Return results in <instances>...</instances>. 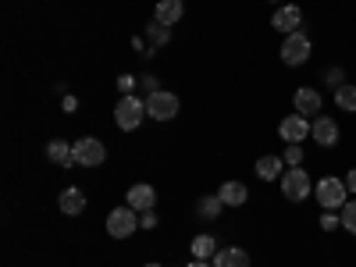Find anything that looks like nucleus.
<instances>
[{"label": "nucleus", "instance_id": "nucleus-27", "mask_svg": "<svg viewBox=\"0 0 356 267\" xmlns=\"http://www.w3.org/2000/svg\"><path fill=\"white\" fill-rule=\"evenodd\" d=\"M324 82H328L332 89H339V86L346 82V72H342V68H328V72H324Z\"/></svg>", "mask_w": 356, "mask_h": 267}, {"label": "nucleus", "instance_id": "nucleus-22", "mask_svg": "<svg viewBox=\"0 0 356 267\" xmlns=\"http://www.w3.org/2000/svg\"><path fill=\"white\" fill-rule=\"evenodd\" d=\"M146 40H150V47H154V50H161V47L171 40V25L150 22V25H146Z\"/></svg>", "mask_w": 356, "mask_h": 267}, {"label": "nucleus", "instance_id": "nucleus-29", "mask_svg": "<svg viewBox=\"0 0 356 267\" xmlns=\"http://www.w3.org/2000/svg\"><path fill=\"white\" fill-rule=\"evenodd\" d=\"M139 86L146 89V97H150V93H157V89H161V86H157V75H139Z\"/></svg>", "mask_w": 356, "mask_h": 267}, {"label": "nucleus", "instance_id": "nucleus-30", "mask_svg": "<svg viewBox=\"0 0 356 267\" xmlns=\"http://www.w3.org/2000/svg\"><path fill=\"white\" fill-rule=\"evenodd\" d=\"M346 189H349V193H356V168L346 175Z\"/></svg>", "mask_w": 356, "mask_h": 267}, {"label": "nucleus", "instance_id": "nucleus-11", "mask_svg": "<svg viewBox=\"0 0 356 267\" xmlns=\"http://www.w3.org/2000/svg\"><path fill=\"white\" fill-rule=\"evenodd\" d=\"M292 107H296V114H303V118H310V122H314V118L321 114V107H324V100H321V93H317V89L303 86V89H296Z\"/></svg>", "mask_w": 356, "mask_h": 267}, {"label": "nucleus", "instance_id": "nucleus-13", "mask_svg": "<svg viewBox=\"0 0 356 267\" xmlns=\"http://www.w3.org/2000/svg\"><path fill=\"white\" fill-rule=\"evenodd\" d=\"M211 264H214V267H250V253L239 250V246H225V250L214 253Z\"/></svg>", "mask_w": 356, "mask_h": 267}, {"label": "nucleus", "instance_id": "nucleus-1", "mask_svg": "<svg viewBox=\"0 0 356 267\" xmlns=\"http://www.w3.org/2000/svg\"><path fill=\"white\" fill-rule=\"evenodd\" d=\"M314 196H317V203L324 207V211H342V207L349 203V189H346V178H335V175L321 178V182L314 186Z\"/></svg>", "mask_w": 356, "mask_h": 267}, {"label": "nucleus", "instance_id": "nucleus-8", "mask_svg": "<svg viewBox=\"0 0 356 267\" xmlns=\"http://www.w3.org/2000/svg\"><path fill=\"white\" fill-rule=\"evenodd\" d=\"M271 25H275V33H282V36L300 33V29H303V8L300 4H282L271 15Z\"/></svg>", "mask_w": 356, "mask_h": 267}, {"label": "nucleus", "instance_id": "nucleus-34", "mask_svg": "<svg viewBox=\"0 0 356 267\" xmlns=\"http://www.w3.org/2000/svg\"><path fill=\"white\" fill-rule=\"evenodd\" d=\"M275 4H278V0H275Z\"/></svg>", "mask_w": 356, "mask_h": 267}, {"label": "nucleus", "instance_id": "nucleus-16", "mask_svg": "<svg viewBox=\"0 0 356 267\" xmlns=\"http://www.w3.org/2000/svg\"><path fill=\"white\" fill-rule=\"evenodd\" d=\"M57 203H61V214H68V218H79V214L86 211V193H82V189H65Z\"/></svg>", "mask_w": 356, "mask_h": 267}, {"label": "nucleus", "instance_id": "nucleus-5", "mask_svg": "<svg viewBox=\"0 0 356 267\" xmlns=\"http://www.w3.org/2000/svg\"><path fill=\"white\" fill-rule=\"evenodd\" d=\"M139 228V211H132V207H114V211L107 214V235L111 239H129V235Z\"/></svg>", "mask_w": 356, "mask_h": 267}, {"label": "nucleus", "instance_id": "nucleus-12", "mask_svg": "<svg viewBox=\"0 0 356 267\" xmlns=\"http://www.w3.org/2000/svg\"><path fill=\"white\" fill-rule=\"evenodd\" d=\"M154 203H157V193H154V186H146V182H139V186H132L129 189V207L132 211H154Z\"/></svg>", "mask_w": 356, "mask_h": 267}, {"label": "nucleus", "instance_id": "nucleus-10", "mask_svg": "<svg viewBox=\"0 0 356 267\" xmlns=\"http://www.w3.org/2000/svg\"><path fill=\"white\" fill-rule=\"evenodd\" d=\"M278 136L285 139V143H303L307 136H310V118H303V114H285L282 122H278Z\"/></svg>", "mask_w": 356, "mask_h": 267}, {"label": "nucleus", "instance_id": "nucleus-19", "mask_svg": "<svg viewBox=\"0 0 356 267\" xmlns=\"http://www.w3.org/2000/svg\"><path fill=\"white\" fill-rule=\"evenodd\" d=\"M221 196L214 193V196H203V200H196V214L203 218V221H218L221 218Z\"/></svg>", "mask_w": 356, "mask_h": 267}, {"label": "nucleus", "instance_id": "nucleus-31", "mask_svg": "<svg viewBox=\"0 0 356 267\" xmlns=\"http://www.w3.org/2000/svg\"><path fill=\"white\" fill-rule=\"evenodd\" d=\"M75 107H79V100H75V97H65V111H68V114H72V111H75Z\"/></svg>", "mask_w": 356, "mask_h": 267}, {"label": "nucleus", "instance_id": "nucleus-2", "mask_svg": "<svg viewBox=\"0 0 356 267\" xmlns=\"http://www.w3.org/2000/svg\"><path fill=\"white\" fill-rule=\"evenodd\" d=\"M143 118H146V100H139L136 93H129V97L118 100V107H114V122H118V129L136 132V129L143 125Z\"/></svg>", "mask_w": 356, "mask_h": 267}, {"label": "nucleus", "instance_id": "nucleus-33", "mask_svg": "<svg viewBox=\"0 0 356 267\" xmlns=\"http://www.w3.org/2000/svg\"><path fill=\"white\" fill-rule=\"evenodd\" d=\"M146 267H161V264H146Z\"/></svg>", "mask_w": 356, "mask_h": 267}, {"label": "nucleus", "instance_id": "nucleus-28", "mask_svg": "<svg viewBox=\"0 0 356 267\" xmlns=\"http://www.w3.org/2000/svg\"><path fill=\"white\" fill-rule=\"evenodd\" d=\"M139 228L154 232V228H157V214H154V211H143V214H139Z\"/></svg>", "mask_w": 356, "mask_h": 267}, {"label": "nucleus", "instance_id": "nucleus-25", "mask_svg": "<svg viewBox=\"0 0 356 267\" xmlns=\"http://www.w3.org/2000/svg\"><path fill=\"white\" fill-rule=\"evenodd\" d=\"M136 86H139V79H136V75H118V89H122V97L136 93Z\"/></svg>", "mask_w": 356, "mask_h": 267}, {"label": "nucleus", "instance_id": "nucleus-15", "mask_svg": "<svg viewBox=\"0 0 356 267\" xmlns=\"http://www.w3.org/2000/svg\"><path fill=\"white\" fill-rule=\"evenodd\" d=\"M218 196H221V203H225V207H243V203L250 200V189H246L243 182H221Z\"/></svg>", "mask_w": 356, "mask_h": 267}, {"label": "nucleus", "instance_id": "nucleus-3", "mask_svg": "<svg viewBox=\"0 0 356 267\" xmlns=\"http://www.w3.org/2000/svg\"><path fill=\"white\" fill-rule=\"evenodd\" d=\"M282 196L289 203H303L307 196H314V182H310L307 168H289L282 175Z\"/></svg>", "mask_w": 356, "mask_h": 267}, {"label": "nucleus", "instance_id": "nucleus-9", "mask_svg": "<svg viewBox=\"0 0 356 267\" xmlns=\"http://www.w3.org/2000/svg\"><path fill=\"white\" fill-rule=\"evenodd\" d=\"M310 139L317 143V146H335L339 139H342V132H339V125H335V118H328V114H317L314 122H310Z\"/></svg>", "mask_w": 356, "mask_h": 267}, {"label": "nucleus", "instance_id": "nucleus-18", "mask_svg": "<svg viewBox=\"0 0 356 267\" xmlns=\"http://www.w3.org/2000/svg\"><path fill=\"white\" fill-rule=\"evenodd\" d=\"M47 157H50L54 164H61V168H72V164H75V154H72V146H68L65 139H54V143L47 146Z\"/></svg>", "mask_w": 356, "mask_h": 267}, {"label": "nucleus", "instance_id": "nucleus-17", "mask_svg": "<svg viewBox=\"0 0 356 267\" xmlns=\"http://www.w3.org/2000/svg\"><path fill=\"white\" fill-rule=\"evenodd\" d=\"M182 0H161L157 4V11H154V22H161V25H175L178 18H182Z\"/></svg>", "mask_w": 356, "mask_h": 267}, {"label": "nucleus", "instance_id": "nucleus-32", "mask_svg": "<svg viewBox=\"0 0 356 267\" xmlns=\"http://www.w3.org/2000/svg\"><path fill=\"white\" fill-rule=\"evenodd\" d=\"M189 267H214V264H211V260H193Z\"/></svg>", "mask_w": 356, "mask_h": 267}, {"label": "nucleus", "instance_id": "nucleus-6", "mask_svg": "<svg viewBox=\"0 0 356 267\" xmlns=\"http://www.w3.org/2000/svg\"><path fill=\"white\" fill-rule=\"evenodd\" d=\"M278 57H282V65H289V68L307 65V57H310V36L303 33V29H300V33H292V36H285Z\"/></svg>", "mask_w": 356, "mask_h": 267}, {"label": "nucleus", "instance_id": "nucleus-14", "mask_svg": "<svg viewBox=\"0 0 356 267\" xmlns=\"http://www.w3.org/2000/svg\"><path fill=\"white\" fill-rule=\"evenodd\" d=\"M285 161L282 157H275V154H267V157H260L257 161V178H260V182H275V178H282L285 171Z\"/></svg>", "mask_w": 356, "mask_h": 267}, {"label": "nucleus", "instance_id": "nucleus-7", "mask_svg": "<svg viewBox=\"0 0 356 267\" xmlns=\"http://www.w3.org/2000/svg\"><path fill=\"white\" fill-rule=\"evenodd\" d=\"M175 114H178V97L175 93L157 89V93L146 97V118H154V122H171Z\"/></svg>", "mask_w": 356, "mask_h": 267}, {"label": "nucleus", "instance_id": "nucleus-23", "mask_svg": "<svg viewBox=\"0 0 356 267\" xmlns=\"http://www.w3.org/2000/svg\"><path fill=\"white\" fill-rule=\"evenodd\" d=\"M339 218H342V228L356 235V196H349V203L339 211Z\"/></svg>", "mask_w": 356, "mask_h": 267}, {"label": "nucleus", "instance_id": "nucleus-24", "mask_svg": "<svg viewBox=\"0 0 356 267\" xmlns=\"http://www.w3.org/2000/svg\"><path fill=\"white\" fill-rule=\"evenodd\" d=\"M282 161H285L289 168H300V164H303V146H300V143H289L285 154H282Z\"/></svg>", "mask_w": 356, "mask_h": 267}, {"label": "nucleus", "instance_id": "nucleus-26", "mask_svg": "<svg viewBox=\"0 0 356 267\" xmlns=\"http://www.w3.org/2000/svg\"><path fill=\"white\" fill-rule=\"evenodd\" d=\"M339 225H342V218H339L335 211H324V214H321V228H324V232H335Z\"/></svg>", "mask_w": 356, "mask_h": 267}, {"label": "nucleus", "instance_id": "nucleus-4", "mask_svg": "<svg viewBox=\"0 0 356 267\" xmlns=\"http://www.w3.org/2000/svg\"><path fill=\"white\" fill-rule=\"evenodd\" d=\"M72 154H75L79 168H100L107 161V146L100 139H93V136H82V139L72 143Z\"/></svg>", "mask_w": 356, "mask_h": 267}, {"label": "nucleus", "instance_id": "nucleus-21", "mask_svg": "<svg viewBox=\"0 0 356 267\" xmlns=\"http://www.w3.org/2000/svg\"><path fill=\"white\" fill-rule=\"evenodd\" d=\"M335 107L346 111V114L356 111V86H353V82H342V86L335 89Z\"/></svg>", "mask_w": 356, "mask_h": 267}, {"label": "nucleus", "instance_id": "nucleus-20", "mask_svg": "<svg viewBox=\"0 0 356 267\" xmlns=\"http://www.w3.org/2000/svg\"><path fill=\"white\" fill-rule=\"evenodd\" d=\"M214 253H218L214 235H196L193 239V260H214Z\"/></svg>", "mask_w": 356, "mask_h": 267}]
</instances>
